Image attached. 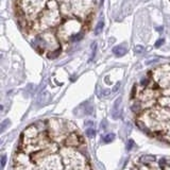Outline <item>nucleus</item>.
Returning a JSON list of instances; mask_svg holds the SVG:
<instances>
[{"label":"nucleus","mask_w":170,"mask_h":170,"mask_svg":"<svg viewBox=\"0 0 170 170\" xmlns=\"http://www.w3.org/2000/svg\"><path fill=\"white\" fill-rule=\"evenodd\" d=\"M61 22V9L56 0H49L46 9L44 10L40 16L38 25L40 30L46 31L53 28Z\"/></svg>","instance_id":"f257e3e1"},{"label":"nucleus","mask_w":170,"mask_h":170,"mask_svg":"<svg viewBox=\"0 0 170 170\" xmlns=\"http://www.w3.org/2000/svg\"><path fill=\"white\" fill-rule=\"evenodd\" d=\"M49 0H20L19 6L27 17L36 18L46 9Z\"/></svg>","instance_id":"f03ea898"},{"label":"nucleus","mask_w":170,"mask_h":170,"mask_svg":"<svg viewBox=\"0 0 170 170\" xmlns=\"http://www.w3.org/2000/svg\"><path fill=\"white\" fill-rule=\"evenodd\" d=\"M33 45L36 49H42L43 52L47 49L53 51L60 48V43L52 32H44L38 34L34 40Z\"/></svg>","instance_id":"7ed1b4c3"},{"label":"nucleus","mask_w":170,"mask_h":170,"mask_svg":"<svg viewBox=\"0 0 170 170\" xmlns=\"http://www.w3.org/2000/svg\"><path fill=\"white\" fill-rule=\"evenodd\" d=\"M64 161L68 165V170H85L86 162L79 152L74 151L72 149H64Z\"/></svg>","instance_id":"20e7f679"},{"label":"nucleus","mask_w":170,"mask_h":170,"mask_svg":"<svg viewBox=\"0 0 170 170\" xmlns=\"http://www.w3.org/2000/svg\"><path fill=\"white\" fill-rule=\"evenodd\" d=\"M82 25L77 19H68L64 24L60 26L59 28V37L61 40H68L72 38L74 35L80 33Z\"/></svg>","instance_id":"39448f33"},{"label":"nucleus","mask_w":170,"mask_h":170,"mask_svg":"<svg viewBox=\"0 0 170 170\" xmlns=\"http://www.w3.org/2000/svg\"><path fill=\"white\" fill-rule=\"evenodd\" d=\"M152 72L151 77L158 86L163 88H168L170 86V64H165L155 68Z\"/></svg>","instance_id":"423d86ee"},{"label":"nucleus","mask_w":170,"mask_h":170,"mask_svg":"<svg viewBox=\"0 0 170 170\" xmlns=\"http://www.w3.org/2000/svg\"><path fill=\"white\" fill-rule=\"evenodd\" d=\"M42 163V170H61V158L58 155H49L44 158Z\"/></svg>","instance_id":"0eeeda50"},{"label":"nucleus","mask_w":170,"mask_h":170,"mask_svg":"<svg viewBox=\"0 0 170 170\" xmlns=\"http://www.w3.org/2000/svg\"><path fill=\"white\" fill-rule=\"evenodd\" d=\"M80 142H81L80 137L76 133H70L65 138V145L67 147H76V146L80 145Z\"/></svg>","instance_id":"6e6552de"},{"label":"nucleus","mask_w":170,"mask_h":170,"mask_svg":"<svg viewBox=\"0 0 170 170\" xmlns=\"http://www.w3.org/2000/svg\"><path fill=\"white\" fill-rule=\"evenodd\" d=\"M127 48L124 46H122V45H119V46H116L114 47V49H113V53H114L115 56H124L126 53H127Z\"/></svg>","instance_id":"1a4fd4ad"},{"label":"nucleus","mask_w":170,"mask_h":170,"mask_svg":"<svg viewBox=\"0 0 170 170\" xmlns=\"http://www.w3.org/2000/svg\"><path fill=\"white\" fill-rule=\"evenodd\" d=\"M158 103L163 106V108H170V96L162 97L158 99Z\"/></svg>","instance_id":"9d476101"},{"label":"nucleus","mask_w":170,"mask_h":170,"mask_svg":"<svg viewBox=\"0 0 170 170\" xmlns=\"http://www.w3.org/2000/svg\"><path fill=\"white\" fill-rule=\"evenodd\" d=\"M120 101H121L120 98L116 100V102H115V104H114V108H113L112 115H113V118H115V119H117V118L119 117V108H118V104L120 103Z\"/></svg>","instance_id":"9b49d317"},{"label":"nucleus","mask_w":170,"mask_h":170,"mask_svg":"<svg viewBox=\"0 0 170 170\" xmlns=\"http://www.w3.org/2000/svg\"><path fill=\"white\" fill-rule=\"evenodd\" d=\"M103 27H104V22H103V20H100V22H98V25H97L96 29H95V34L98 35V34L101 33L102 30H103Z\"/></svg>","instance_id":"f8f14e48"},{"label":"nucleus","mask_w":170,"mask_h":170,"mask_svg":"<svg viewBox=\"0 0 170 170\" xmlns=\"http://www.w3.org/2000/svg\"><path fill=\"white\" fill-rule=\"evenodd\" d=\"M114 138H115L114 133H108V134H106V135L103 136V138L102 139H103V142H111L114 140Z\"/></svg>","instance_id":"ddd939ff"},{"label":"nucleus","mask_w":170,"mask_h":170,"mask_svg":"<svg viewBox=\"0 0 170 170\" xmlns=\"http://www.w3.org/2000/svg\"><path fill=\"white\" fill-rule=\"evenodd\" d=\"M60 53H61V49L59 48V49L53 50V51H49L47 56H48V58H49V59H54V58H56V56H59Z\"/></svg>","instance_id":"4468645a"},{"label":"nucleus","mask_w":170,"mask_h":170,"mask_svg":"<svg viewBox=\"0 0 170 170\" xmlns=\"http://www.w3.org/2000/svg\"><path fill=\"white\" fill-rule=\"evenodd\" d=\"M95 129H94L93 127L92 128H87L86 129V135L88 136V137H94L95 136Z\"/></svg>","instance_id":"2eb2a0df"},{"label":"nucleus","mask_w":170,"mask_h":170,"mask_svg":"<svg viewBox=\"0 0 170 170\" xmlns=\"http://www.w3.org/2000/svg\"><path fill=\"white\" fill-rule=\"evenodd\" d=\"M144 50H145V47H144V46H140V45H138V46H135V53H137V54L144 52Z\"/></svg>","instance_id":"dca6fc26"},{"label":"nucleus","mask_w":170,"mask_h":170,"mask_svg":"<svg viewBox=\"0 0 170 170\" xmlns=\"http://www.w3.org/2000/svg\"><path fill=\"white\" fill-rule=\"evenodd\" d=\"M6 124H10V121L8 120V119H6V120H4L2 124H1V132H3V131H4V129H6Z\"/></svg>","instance_id":"f3484780"},{"label":"nucleus","mask_w":170,"mask_h":170,"mask_svg":"<svg viewBox=\"0 0 170 170\" xmlns=\"http://www.w3.org/2000/svg\"><path fill=\"white\" fill-rule=\"evenodd\" d=\"M6 156L4 154L2 155V158H1V165H2V168L6 166Z\"/></svg>","instance_id":"a211bd4d"},{"label":"nucleus","mask_w":170,"mask_h":170,"mask_svg":"<svg viewBox=\"0 0 170 170\" xmlns=\"http://www.w3.org/2000/svg\"><path fill=\"white\" fill-rule=\"evenodd\" d=\"M163 44H164V40H163V38H161V40H158V42H156L155 46H156V47H160L161 45H163Z\"/></svg>","instance_id":"6ab92c4d"},{"label":"nucleus","mask_w":170,"mask_h":170,"mask_svg":"<svg viewBox=\"0 0 170 170\" xmlns=\"http://www.w3.org/2000/svg\"><path fill=\"white\" fill-rule=\"evenodd\" d=\"M133 144H134L133 140H129V146H127V148L128 149H131L132 147H133Z\"/></svg>","instance_id":"aec40b11"},{"label":"nucleus","mask_w":170,"mask_h":170,"mask_svg":"<svg viewBox=\"0 0 170 170\" xmlns=\"http://www.w3.org/2000/svg\"><path fill=\"white\" fill-rule=\"evenodd\" d=\"M164 170H170V167L169 166H166V167H164Z\"/></svg>","instance_id":"412c9836"},{"label":"nucleus","mask_w":170,"mask_h":170,"mask_svg":"<svg viewBox=\"0 0 170 170\" xmlns=\"http://www.w3.org/2000/svg\"><path fill=\"white\" fill-rule=\"evenodd\" d=\"M94 1H95V2H97V1H98V0H94Z\"/></svg>","instance_id":"4be33fe9"}]
</instances>
